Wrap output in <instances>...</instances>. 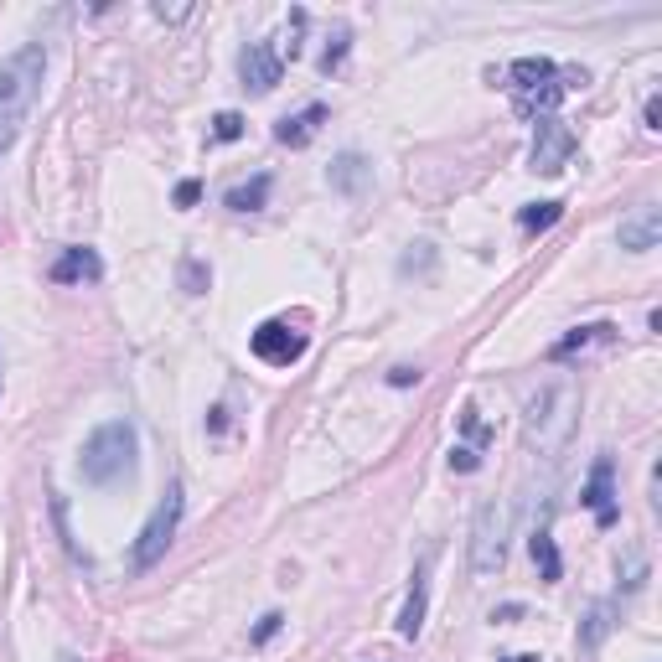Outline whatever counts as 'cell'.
<instances>
[{
	"instance_id": "1",
	"label": "cell",
	"mask_w": 662,
	"mask_h": 662,
	"mask_svg": "<svg viewBox=\"0 0 662 662\" xmlns=\"http://www.w3.org/2000/svg\"><path fill=\"white\" fill-rule=\"evenodd\" d=\"M575 425H580V383L569 378H554L544 383L538 394H528L523 404V445L544 461H559L564 445L575 440Z\"/></svg>"
},
{
	"instance_id": "2",
	"label": "cell",
	"mask_w": 662,
	"mask_h": 662,
	"mask_svg": "<svg viewBox=\"0 0 662 662\" xmlns=\"http://www.w3.org/2000/svg\"><path fill=\"white\" fill-rule=\"evenodd\" d=\"M42 78H47V47L42 42H26L11 57H0V156L21 140L26 114H32V104L42 94Z\"/></svg>"
},
{
	"instance_id": "3",
	"label": "cell",
	"mask_w": 662,
	"mask_h": 662,
	"mask_svg": "<svg viewBox=\"0 0 662 662\" xmlns=\"http://www.w3.org/2000/svg\"><path fill=\"white\" fill-rule=\"evenodd\" d=\"M135 456H140V435L130 419H109V425H99L94 435L83 440L78 450V476L88 481V487H114L119 476L135 471Z\"/></svg>"
},
{
	"instance_id": "4",
	"label": "cell",
	"mask_w": 662,
	"mask_h": 662,
	"mask_svg": "<svg viewBox=\"0 0 662 662\" xmlns=\"http://www.w3.org/2000/svg\"><path fill=\"white\" fill-rule=\"evenodd\" d=\"M182 513H187V492H182V481H171L166 497L156 502V513H150V523L140 528L135 549H130V569H135V575H145V569H156L166 559V549L176 544V528H182Z\"/></svg>"
},
{
	"instance_id": "5",
	"label": "cell",
	"mask_w": 662,
	"mask_h": 662,
	"mask_svg": "<svg viewBox=\"0 0 662 662\" xmlns=\"http://www.w3.org/2000/svg\"><path fill=\"white\" fill-rule=\"evenodd\" d=\"M507 533H513V502L507 497L481 502L471 523V575H497L507 564Z\"/></svg>"
},
{
	"instance_id": "6",
	"label": "cell",
	"mask_w": 662,
	"mask_h": 662,
	"mask_svg": "<svg viewBox=\"0 0 662 662\" xmlns=\"http://www.w3.org/2000/svg\"><path fill=\"white\" fill-rule=\"evenodd\" d=\"M575 130L564 125L559 114H544V119H533V150H528V161L538 176H559L569 166V156H575Z\"/></svg>"
},
{
	"instance_id": "7",
	"label": "cell",
	"mask_w": 662,
	"mask_h": 662,
	"mask_svg": "<svg viewBox=\"0 0 662 662\" xmlns=\"http://www.w3.org/2000/svg\"><path fill=\"white\" fill-rule=\"evenodd\" d=\"M306 331L300 326H290V321H264V326H254V337H249V352L259 357L264 368H290V363H300L306 357Z\"/></svg>"
},
{
	"instance_id": "8",
	"label": "cell",
	"mask_w": 662,
	"mask_h": 662,
	"mask_svg": "<svg viewBox=\"0 0 662 662\" xmlns=\"http://www.w3.org/2000/svg\"><path fill=\"white\" fill-rule=\"evenodd\" d=\"M580 502L595 513V523H600V528H616V518H621V507H616V461L606 456V450L595 456V466H590V481H585Z\"/></svg>"
},
{
	"instance_id": "9",
	"label": "cell",
	"mask_w": 662,
	"mask_h": 662,
	"mask_svg": "<svg viewBox=\"0 0 662 662\" xmlns=\"http://www.w3.org/2000/svg\"><path fill=\"white\" fill-rule=\"evenodd\" d=\"M238 78H244V88H254V94H269L280 78H285V57L275 42H249L244 52H238Z\"/></svg>"
},
{
	"instance_id": "10",
	"label": "cell",
	"mask_w": 662,
	"mask_h": 662,
	"mask_svg": "<svg viewBox=\"0 0 662 662\" xmlns=\"http://www.w3.org/2000/svg\"><path fill=\"white\" fill-rule=\"evenodd\" d=\"M52 285H99L104 280V259L94 254V249H83V244H73V249H63L52 259Z\"/></svg>"
},
{
	"instance_id": "11",
	"label": "cell",
	"mask_w": 662,
	"mask_h": 662,
	"mask_svg": "<svg viewBox=\"0 0 662 662\" xmlns=\"http://www.w3.org/2000/svg\"><path fill=\"white\" fill-rule=\"evenodd\" d=\"M657 238H662V207L657 202H642L631 218H621V249L647 254V249H657Z\"/></svg>"
},
{
	"instance_id": "12",
	"label": "cell",
	"mask_w": 662,
	"mask_h": 662,
	"mask_svg": "<svg viewBox=\"0 0 662 662\" xmlns=\"http://www.w3.org/2000/svg\"><path fill=\"white\" fill-rule=\"evenodd\" d=\"M326 119H331V109H326V104H306L300 114H285V119H280V125H275V140H280V145H290V150H306V145L321 135Z\"/></svg>"
},
{
	"instance_id": "13",
	"label": "cell",
	"mask_w": 662,
	"mask_h": 662,
	"mask_svg": "<svg viewBox=\"0 0 662 662\" xmlns=\"http://www.w3.org/2000/svg\"><path fill=\"white\" fill-rule=\"evenodd\" d=\"M326 182H331V192H342V197H363L373 187V166L357 156V150H342V156L331 161Z\"/></svg>"
},
{
	"instance_id": "14",
	"label": "cell",
	"mask_w": 662,
	"mask_h": 662,
	"mask_svg": "<svg viewBox=\"0 0 662 662\" xmlns=\"http://www.w3.org/2000/svg\"><path fill=\"white\" fill-rule=\"evenodd\" d=\"M425 606H430V559L414 569V585L404 595V611H399V637L414 642L419 631H425Z\"/></svg>"
},
{
	"instance_id": "15",
	"label": "cell",
	"mask_w": 662,
	"mask_h": 662,
	"mask_svg": "<svg viewBox=\"0 0 662 662\" xmlns=\"http://www.w3.org/2000/svg\"><path fill=\"white\" fill-rule=\"evenodd\" d=\"M595 342H616V326H611V321L575 326L564 342H554V347H549V363H564V357H575V352H585V347H595Z\"/></svg>"
},
{
	"instance_id": "16",
	"label": "cell",
	"mask_w": 662,
	"mask_h": 662,
	"mask_svg": "<svg viewBox=\"0 0 662 662\" xmlns=\"http://www.w3.org/2000/svg\"><path fill=\"white\" fill-rule=\"evenodd\" d=\"M507 88H513V94H533V88H544V83H554L559 78V63H549V57H518L513 68H507Z\"/></svg>"
},
{
	"instance_id": "17",
	"label": "cell",
	"mask_w": 662,
	"mask_h": 662,
	"mask_svg": "<svg viewBox=\"0 0 662 662\" xmlns=\"http://www.w3.org/2000/svg\"><path fill=\"white\" fill-rule=\"evenodd\" d=\"M269 187H275V176H269V171H259L254 182H238V187H228V192H223V207H228V213H259V207L269 202Z\"/></svg>"
},
{
	"instance_id": "18",
	"label": "cell",
	"mask_w": 662,
	"mask_h": 662,
	"mask_svg": "<svg viewBox=\"0 0 662 662\" xmlns=\"http://www.w3.org/2000/svg\"><path fill=\"white\" fill-rule=\"evenodd\" d=\"M528 549H533V564H538V575H544L549 585L564 575V559H559V544H554V533L549 528H538L533 538H528Z\"/></svg>"
},
{
	"instance_id": "19",
	"label": "cell",
	"mask_w": 662,
	"mask_h": 662,
	"mask_svg": "<svg viewBox=\"0 0 662 662\" xmlns=\"http://www.w3.org/2000/svg\"><path fill=\"white\" fill-rule=\"evenodd\" d=\"M611 616H616V606H611V600H600V606H590V616H585V626H580V647H585V652H595L600 642L611 637V626H616Z\"/></svg>"
},
{
	"instance_id": "20",
	"label": "cell",
	"mask_w": 662,
	"mask_h": 662,
	"mask_svg": "<svg viewBox=\"0 0 662 662\" xmlns=\"http://www.w3.org/2000/svg\"><path fill=\"white\" fill-rule=\"evenodd\" d=\"M564 218V202L554 197V202H528V207H518V223L528 228V233H538V228H554Z\"/></svg>"
},
{
	"instance_id": "21",
	"label": "cell",
	"mask_w": 662,
	"mask_h": 662,
	"mask_svg": "<svg viewBox=\"0 0 662 662\" xmlns=\"http://www.w3.org/2000/svg\"><path fill=\"white\" fill-rule=\"evenodd\" d=\"M347 47H352V32H347V26H337V32H331V42H326V52H321V73H326V78L347 63Z\"/></svg>"
},
{
	"instance_id": "22",
	"label": "cell",
	"mask_w": 662,
	"mask_h": 662,
	"mask_svg": "<svg viewBox=\"0 0 662 662\" xmlns=\"http://www.w3.org/2000/svg\"><path fill=\"white\" fill-rule=\"evenodd\" d=\"M238 135H244V114H238V109H223V114H213V140H238Z\"/></svg>"
},
{
	"instance_id": "23",
	"label": "cell",
	"mask_w": 662,
	"mask_h": 662,
	"mask_svg": "<svg viewBox=\"0 0 662 662\" xmlns=\"http://www.w3.org/2000/svg\"><path fill=\"white\" fill-rule=\"evenodd\" d=\"M207 280H213V269L197 264V259H182V285H187V295H202Z\"/></svg>"
},
{
	"instance_id": "24",
	"label": "cell",
	"mask_w": 662,
	"mask_h": 662,
	"mask_svg": "<svg viewBox=\"0 0 662 662\" xmlns=\"http://www.w3.org/2000/svg\"><path fill=\"white\" fill-rule=\"evenodd\" d=\"M280 626H285V616H280V611H269V616H259V626L249 631V642H254V647H264V642H275V637H280Z\"/></svg>"
},
{
	"instance_id": "25",
	"label": "cell",
	"mask_w": 662,
	"mask_h": 662,
	"mask_svg": "<svg viewBox=\"0 0 662 662\" xmlns=\"http://www.w3.org/2000/svg\"><path fill=\"white\" fill-rule=\"evenodd\" d=\"M461 430H466V440H471V450H481V445H487V425H481V414L466 404L461 409Z\"/></svg>"
},
{
	"instance_id": "26",
	"label": "cell",
	"mask_w": 662,
	"mask_h": 662,
	"mask_svg": "<svg viewBox=\"0 0 662 662\" xmlns=\"http://www.w3.org/2000/svg\"><path fill=\"white\" fill-rule=\"evenodd\" d=\"M481 466V450H471V445H450V471H476Z\"/></svg>"
},
{
	"instance_id": "27",
	"label": "cell",
	"mask_w": 662,
	"mask_h": 662,
	"mask_svg": "<svg viewBox=\"0 0 662 662\" xmlns=\"http://www.w3.org/2000/svg\"><path fill=\"white\" fill-rule=\"evenodd\" d=\"M197 6H166V0H156V6H150V16L156 21H166V26H176V21H187Z\"/></svg>"
},
{
	"instance_id": "28",
	"label": "cell",
	"mask_w": 662,
	"mask_h": 662,
	"mask_svg": "<svg viewBox=\"0 0 662 662\" xmlns=\"http://www.w3.org/2000/svg\"><path fill=\"white\" fill-rule=\"evenodd\" d=\"M414 249H419V254H404V259H399V275H414V269H430V259H435V254H430V244H414Z\"/></svg>"
},
{
	"instance_id": "29",
	"label": "cell",
	"mask_w": 662,
	"mask_h": 662,
	"mask_svg": "<svg viewBox=\"0 0 662 662\" xmlns=\"http://www.w3.org/2000/svg\"><path fill=\"white\" fill-rule=\"evenodd\" d=\"M642 580H647V559L626 554V590H642Z\"/></svg>"
},
{
	"instance_id": "30",
	"label": "cell",
	"mask_w": 662,
	"mask_h": 662,
	"mask_svg": "<svg viewBox=\"0 0 662 662\" xmlns=\"http://www.w3.org/2000/svg\"><path fill=\"white\" fill-rule=\"evenodd\" d=\"M419 378H425V373H419V368H409V363H399L394 373H388V388H414Z\"/></svg>"
},
{
	"instance_id": "31",
	"label": "cell",
	"mask_w": 662,
	"mask_h": 662,
	"mask_svg": "<svg viewBox=\"0 0 662 662\" xmlns=\"http://www.w3.org/2000/svg\"><path fill=\"white\" fill-rule=\"evenodd\" d=\"M197 197H202V182H182V187H176V207H197Z\"/></svg>"
},
{
	"instance_id": "32",
	"label": "cell",
	"mask_w": 662,
	"mask_h": 662,
	"mask_svg": "<svg viewBox=\"0 0 662 662\" xmlns=\"http://www.w3.org/2000/svg\"><path fill=\"white\" fill-rule=\"evenodd\" d=\"M657 119H662V104H657V94H652V99L642 104V125H647V130H657Z\"/></svg>"
},
{
	"instance_id": "33",
	"label": "cell",
	"mask_w": 662,
	"mask_h": 662,
	"mask_svg": "<svg viewBox=\"0 0 662 662\" xmlns=\"http://www.w3.org/2000/svg\"><path fill=\"white\" fill-rule=\"evenodd\" d=\"M518 616H523L518 600H513V606H502V611H492V621H518Z\"/></svg>"
},
{
	"instance_id": "34",
	"label": "cell",
	"mask_w": 662,
	"mask_h": 662,
	"mask_svg": "<svg viewBox=\"0 0 662 662\" xmlns=\"http://www.w3.org/2000/svg\"><path fill=\"white\" fill-rule=\"evenodd\" d=\"M502 662H544L538 652H518V657H502Z\"/></svg>"
},
{
	"instance_id": "35",
	"label": "cell",
	"mask_w": 662,
	"mask_h": 662,
	"mask_svg": "<svg viewBox=\"0 0 662 662\" xmlns=\"http://www.w3.org/2000/svg\"><path fill=\"white\" fill-rule=\"evenodd\" d=\"M57 662H78V657H73V652H63V657H57Z\"/></svg>"
}]
</instances>
